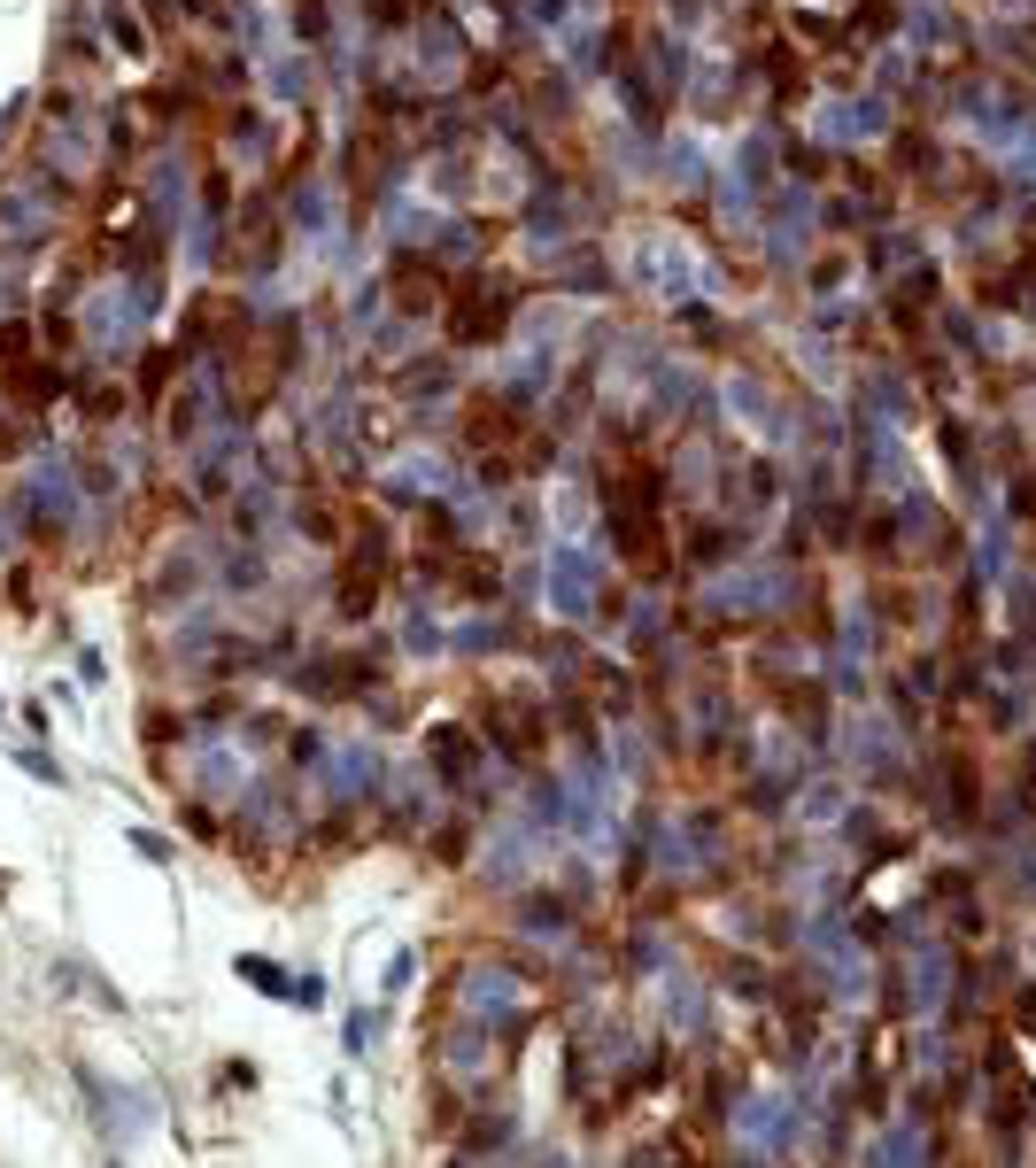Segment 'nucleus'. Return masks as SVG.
I'll use <instances>...</instances> for the list:
<instances>
[{
    "instance_id": "obj_1",
    "label": "nucleus",
    "mask_w": 1036,
    "mask_h": 1168,
    "mask_svg": "<svg viewBox=\"0 0 1036 1168\" xmlns=\"http://www.w3.org/2000/svg\"><path fill=\"white\" fill-rule=\"evenodd\" d=\"M16 766H31V774H39V782H55V789H62V766H55V758H47V750H39V744H31V750H16Z\"/></svg>"
}]
</instances>
